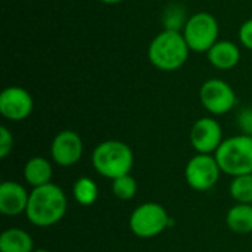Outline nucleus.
<instances>
[{
    "mask_svg": "<svg viewBox=\"0 0 252 252\" xmlns=\"http://www.w3.org/2000/svg\"><path fill=\"white\" fill-rule=\"evenodd\" d=\"M208 62L221 71L233 69L241 61V49L236 43L230 40H219L208 52H207Z\"/></svg>",
    "mask_w": 252,
    "mask_h": 252,
    "instance_id": "13",
    "label": "nucleus"
},
{
    "mask_svg": "<svg viewBox=\"0 0 252 252\" xmlns=\"http://www.w3.org/2000/svg\"><path fill=\"white\" fill-rule=\"evenodd\" d=\"M32 252H50V251H47V250H34Z\"/></svg>",
    "mask_w": 252,
    "mask_h": 252,
    "instance_id": "25",
    "label": "nucleus"
},
{
    "mask_svg": "<svg viewBox=\"0 0 252 252\" xmlns=\"http://www.w3.org/2000/svg\"><path fill=\"white\" fill-rule=\"evenodd\" d=\"M130 230L143 239L158 236L170 226V217L165 208L155 202H146L137 207L130 216Z\"/></svg>",
    "mask_w": 252,
    "mask_h": 252,
    "instance_id": "6",
    "label": "nucleus"
},
{
    "mask_svg": "<svg viewBox=\"0 0 252 252\" xmlns=\"http://www.w3.org/2000/svg\"><path fill=\"white\" fill-rule=\"evenodd\" d=\"M230 195L238 204H252V174H244L230 183Z\"/></svg>",
    "mask_w": 252,
    "mask_h": 252,
    "instance_id": "19",
    "label": "nucleus"
},
{
    "mask_svg": "<svg viewBox=\"0 0 252 252\" xmlns=\"http://www.w3.org/2000/svg\"><path fill=\"white\" fill-rule=\"evenodd\" d=\"M30 193L16 182H3L0 185V213L15 217L27 211Z\"/></svg>",
    "mask_w": 252,
    "mask_h": 252,
    "instance_id": "12",
    "label": "nucleus"
},
{
    "mask_svg": "<svg viewBox=\"0 0 252 252\" xmlns=\"http://www.w3.org/2000/svg\"><path fill=\"white\" fill-rule=\"evenodd\" d=\"M189 16L186 13V7L180 3H171L168 4L162 12V27L164 30L170 31H179L182 32Z\"/></svg>",
    "mask_w": 252,
    "mask_h": 252,
    "instance_id": "17",
    "label": "nucleus"
},
{
    "mask_svg": "<svg viewBox=\"0 0 252 252\" xmlns=\"http://www.w3.org/2000/svg\"><path fill=\"white\" fill-rule=\"evenodd\" d=\"M220 165L216 159V157L207 155V154H198L195 155L186 165L185 177L188 185L199 192L210 190L220 177Z\"/></svg>",
    "mask_w": 252,
    "mask_h": 252,
    "instance_id": "8",
    "label": "nucleus"
},
{
    "mask_svg": "<svg viewBox=\"0 0 252 252\" xmlns=\"http://www.w3.org/2000/svg\"><path fill=\"white\" fill-rule=\"evenodd\" d=\"M34 108L31 94L19 87L10 86L0 93V114L9 121H22L30 117Z\"/></svg>",
    "mask_w": 252,
    "mask_h": 252,
    "instance_id": "9",
    "label": "nucleus"
},
{
    "mask_svg": "<svg viewBox=\"0 0 252 252\" xmlns=\"http://www.w3.org/2000/svg\"><path fill=\"white\" fill-rule=\"evenodd\" d=\"M227 226L235 233H251L252 232V205L238 204L232 207L226 217Z\"/></svg>",
    "mask_w": 252,
    "mask_h": 252,
    "instance_id": "16",
    "label": "nucleus"
},
{
    "mask_svg": "<svg viewBox=\"0 0 252 252\" xmlns=\"http://www.w3.org/2000/svg\"><path fill=\"white\" fill-rule=\"evenodd\" d=\"M182 34L192 52L207 53L219 41L220 25L213 13L201 10L189 16Z\"/></svg>",
    "mask_w": 252,
    "mask_h": 252,
    "instance_id": "5",
    "label": "nucleus"
},
{
    "mask_svg": "<svg viewBox=\"0 0 252 252\" xmlns=\"http://www.w3.org/2000/svg\"><path fill=\"white\" fill-rule=\"evenodd\" d=\"M13 148V137L7 127H0V158H6Z\"/></svg>",
    "mask_w": 252,
    "mask_h": 252,
    "instance_id": "21",
    "label": "nucleus"
},
{
    "mask_svg": "<svg viewBox=\"0 0 252 252\" xmlns=\"http://www.w3.org/2000/svg\"><path fill=\"white\" fill-rule=\"evenodd\" d=\"M189 52L190 49L182 32L162 30L149 43L148 59L157 69L173 72L188 62Z\"/></svg>",
    "mask_w": 252,
    "mask_h": 252,
    "instance_id": "2",
    "label": "nucleus"
},
{
    "mask_svg": "<svg viewBox=\"0 0 252 252\" xmlns=\"http://www.w3.org/2000/svg\"><path fill=\"white\" fill-rule=\"evenodd\" d=\"M214 157L221 171L229 176L252 174V136L239 134L223 140Z\"/></svg>",
    "mask_w": 252,
    "mask_h": 252,
    "instance_id": "4",
    "label": "nucleus"
},
{
    "mask_svg": "<svg viewBox=\"0 0 252 252\" xmlns=\"http://www.w3.org/2000/svg\"><path fill=\"white\" fill-rule=\"evenodd\" d=\"M65 213L66 196L59 186L47 183L44 186L34 188L30 193L25 214L31 224L37 227L53 226L62 220Z\"/></svg>",
    "mask_w": 252,
    "mask_h": 252,
    "instance_id": "1",
    "label": "nucleus"
},
{
    "mask_svg": "<svg viewBox=\"0 0 252 252\" xmlns=\"http://www.w3.org/2000/svg\"><path fill=\"white\" fill-rule=\"evenodd\" d=\"M202 106L213 115H224L236 105V93L229 83L221 78L207 80L199 90Z\"/></svg>",
    "mask_w": 252,
    "mask_h": 252,
    "instance_id": "7",
    "label": "nucleus"
},
{
    "mask_svg": "<svg viewBox=\"0 0 252 252\" xmlns=\"http://www.w3.org/2000/svg\"><path fill=\"white\" fill-rule=\"evenodd\" d=\"M97 1L105 3V4H118V3H121L123 0H97Z\"/></svg>",
    "mask_w": 252,
    "mask_h": 252,
    "instance_id": "24",
    "label": "nucleus"
},
{
    "mask_svg": "<svg viewBox=\"0 0 252 252\" xmlns=\"http://www.w3.org/2000/svg\"><path fill=\"white\" fill-rule=\"evenodd\" d=\"M31 236L22 229H7L0 235V252H32Z\"/></svg>",
    "mask_w": 252,
    "mask_h": 252,
    "instance_id": "15",
    "label": "nucleus"
},
{
    "mask_svg": "<svg viewBox=\"0 0 252 252\" xmlns=\"http://www.w3.org/2000/svg\"><path fill=\"white\" fill-rule=\"evenodd\" d=\"M52 158L61 167H71L83 157V140L78 133L63 130L58 133L50 146Z\"/></svg>",
    "mask_w": 252,
    "mask_h": 252,
    "instance_id": "11",
    "label": "nucleus"
},
{
    "mask_svg": "<svg viewBox=\"0 0 252 252\" xmlns=\"http://www.w3.org/2000/svg\"><path fill=\"white\" fill-rule=\"evenodd\" d=\"M190 143L198 154L211 155L223 143L221 126L211 117L199 118L190 130Z\"/></svg>",
    "mask_w": 252,
    "mask_h": 252,
    "instance_id": "10",
    "label": "nucleus"
},
{
    "mask_svg": "<svg viewBox=\"0 0 252 252\" xmlns=\"http://www.w3.org/2000/svg\"><path fill=\"white\" fill-rule=\"evenodd\" d=\"M239 41L245 49L252 50V18L247 19L241 25V28H239Z\"/></svg>",
    "mask_w": 252,
    "mask_h": 252,
    "instance_id": "22",
    "label": "nucleus"
},
{
    "mask_svg": "<svg viewBox=\"0 0 252 252\" xmlns=\"http://www.w3.org/2000/svg\"><path fill=\"white\" fill-rule=\"evenodd\" d=\"M72 193H74V199L80 205L89 207L96 202L99 190H97V185L90 177H80L74 183Z\"/></svg>",
    "mask_w": 252,
    "mask_h": 252,
    "instance_id": "18",
    "label": "nucleus"
},
{
    "mask_svg": "<svg viewBox=\"0 0 252 252\" xmlns=\"http://www.w3.org/2000/svg\"><path fill=\"white\" fill-rule=\"evenodd\" d=\"M133 151L120 140H106L99 143L92 155L94 170L111 180L130 174L133 167Z\"/></svg>",
    "mask_w": 252,
    "mask_h": 252,
    "instance_id": "3",
    "label": "nucleus"
},
{
    "mask_svg": "<svg viewBox=\"0 0 252 252\" xmlns=\"http://www.w3.org/2000/svg\"><path fill=\"white\" fill-rule=\"evenodd\" d=\"M238 123L244 134L252 136V108H245L241 111L238 117Z\"/></svg>",
    "mask_w": 252,
    "mask_h": 252,
    "instance_id": "23",
    "label": "nucleus"
},
{
    "mask_svg": "<svg viewBox=\"0 0 252 252\" xmlns=\"http://www.w3.org/2000/svg\"><path fill=\"white\" fill-rule=\"evenodd\" d=\"M136 192H137V183L130 174L112 180V193L118 199L128 201V199L134 198Z\"/></svg>",
    "mask_w": 252,
    "mask_h": 252,
    "instance_id": "20",
    "label": "nucleus"
},
{
    "mask_svg": "<svg viewBox=\"0 0 252 252\" xmlns=\"http://www.w3.org/2000/svg\"><path fill=\"white\" fill-rule=\"evenodd\" d=\"M24 177L28 185L32 188L44 186L50 183L52 179V165L50 162L43 157H34L31 158L25 167H24Z\"/></svg>",
    "mask_w": 252,
    "mask_h": 252,
    "instance_id": "14",
    "label": "nucleus"
}]
</instances>
